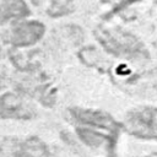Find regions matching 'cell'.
Instances as JSON below:
<instances>
[{
    "label": "cell",
    "instance_id": "3957f363",
    "mask_svg": "<svg viewBox=\"0 0 157 157\" xmlns=\"http://www.w3.org/2000/svg\"><path fill=\"white\" fill-rule=\"evenodd\" d=\"M48 153L47 145L37 136L6 137L0 144V157H45Z\"/></svg>",
    "mask_w": 157,
    "mask_h": 157
},
{
    "label": "cell",
    "instance_id": "2e32d148",
    "mask_svg": "<svg viewBox=\"0 0 157 157\" xmlns=\"http://www.w3.org/2000/svg\"><path fill=\"white\" fill-rule=\"evenodd\" d=\"M32 1H36V0H32Z\"/></svg>",
    "mask_w": 157,
    "mask_h": 157
},
{
    "label": "cell",
    "instance_id": "6da1fadb",
    "mask_svg": "<svg viewBox=\"0 0 157 157\" xmlns=\"http://www.w3.org/2000/svg\"><path fill=\"white\" fill-rule=\"evenodd\" d=\"M94 37L104 50L120 59H148L150 52L145 43L134 33L120 27L97 26Z\"/></svg>",
    "mask_w": 157,
    "mask_h": 157
},
{
    "label": "cell",
    "instance_id": "30bf717a",
    "mask_svg": "<svg viewBox=\"0 0 157 157\" xmlns=\"http://www.w3.org/2000/svg\"><path fill=\"white\" fill-rule=\"evenodd\" d=\"M80 59L88 66H98L99 63L102 61L99 58L98 52L94 49V47H85L78 52Z\"/></svg>",
    "mask_w": 157,
    "mask_h": 157
},
{
    "label": "cell",
    "instance_id": "4fadbf2b",
    "mask_svg": "<svg viewBox=\"0 0 157 157\" xmlns=\"http://www.w3.org/2000/svg\"><path fill=\"white\" fill-rule=\"evenodd\" d=\"M152 1H153V2H155V4L157 5V0H152Z\"/></svg>",
    "mask_w": 157,
    "mask_h": 157
},
{
    "label": "cell",
    "instance_id": "9a60e30c",
    "mask_svg": "<svg viewBox=\"0 0 157 157\" xmlns=\"http://www.w3.org/2000/svg\"><path fill=\"white\" fill-rule=\"evenodd\" d=\"M156 92H157V86H156Z\"/></svg>",
    "mask_w": 157,
    "mask_h": 157
},
{
    "label": "cell",
    "instance_id": "277c9868",
    "mask_svg": "<svg viewBox=\"0 0 157 157\" xmlns=\"http://www.w3.org/2000/svg\"><path fill=\"white\" fill-rule=\"evenodd\" d=\"M71 117L82 125H86L91 129L104 131L107 134L118 136L119 131L123 129V124L118 123L110 114L97 110V109H86V108H72L70 109Z\"/></svg>",
    "mask_w": 157,
    "mask_h": 157
},
{
    "label": "cell",
    "instance_id": "52a82bcc",
    "mask_svg": "<svg viewBox=\"0 0 157 157\" xmlns=\"http://www.w3.org/2000/svg\"><path fill=\"white\" fill-rule=\"evenodd\" d=\"M76 132L78 135V137L88 146L91 147H98L102 145H105L110 151L114 150L115 147V142H117V137L114 135L96 130V129H91L87 126H78L76 129Z\"/></svg>",
    "mask_w": 157,
    "mask_h": 157
},
{
    "label": "cell",
    "instance_id": "5b68a950",
    "mask_svg": "<svg viewBox=\"0 0 157 157\" xmlns=\"http://www.w3.org/2000/svg\"><path fill=\"white\" fill-rule=\"evenodd\" d=\"M45 33V26L39 21H23L13 25L4 36L6 43L15 48L31 47L39 42Z\"/></svg>",
    "mask_w": 157,
    "mask_h": 157
},
{
    "label": "cell",
    "instance_id": "8992f818",
    "mask_svg": "<svg viewBox=\"0 0 157 157\" xmlns=\"http://www.w3.org/2000/svg\"><path fill=\"white\" fill-rule=\"evenodd\" d=\"M36 115L32 103L27 101L25 94L7 92L0 96V117L5 119H31Z\"/></svg>",
    "mask_w": 157,
    "mask_h": 157
},
{
    "label": "cell",
    "instance_id": "7c38bea8",
    "mask_svg": "<svg viewBox=\"0 0 157 157\" xmlns=\"http://www.w3.org/2000/svg\"><path fill=\"white\" fill-rule=\"evenodd\" d=\"M103 2H113V1H118V0H102Z\"/></svg>",
    "mask_w": 157,
    "mask_h": 157
},
{
    "label": "cell",
    "instance_id": "5bb4252c",
    "mask_svg": "<svg viewBox=\"0 0 157 157\" xmlns=\"http://www.w3.org/2000/svg\"><path fill=\"white\" fill-rule=\"evenodd\" d=\"M144 157H153V156H144Z\"/></svg>",
    "mask_w": 157,
    "mask_h": 157
},
{
    "label": "cell",
    "instance_id": "7a4b0ae2",
    "mask_svg": "<svg viewBox=\"0 0 157 157\" xmlns=\"http://www.w3.org/2000/svg\"><path fill=\"white\" fill-rule=\"evenodd\" d=\"M123 129L136 139L157 141V107L140 105L130 109L125 114Z\"/></svg>",
    "mask_w": 157,
    "mask_h": 157
},
{
    "label": "cell",
    "instance_id": "8fae6325",
    "mask_svg": "<svg viewBox=\"0 0 157 157\" xmlns=\"http://www.w3.org/2000/svg\"><path fill=\"white\" fill-rule=\"evenodd\" d=\"M6 54L0 47V88H4L9 82V69L6 63Z\"/></svg>",
    "mask_w": 157,
    "mask_h": 157
},
{
    "label": "cell",
    "instance_id": "9c48e42d",
    "mask_svg": "<svg viewBox=\"0 0 157 157\" xmlns=\"http://www.w3.org/2000/svg\"><path fill=\"white\" fill-rule=\"evenodd\" d=\"M74 11V1L72 0H52L47 13L53 17H61L71 13Z\"/></svg>",
    "mask_w": 157,
    "mask_h": 157
},
{
    "label": "cell",
    "instance_id": "ba28073f",
    "mask_svg": "<svg viewBox=\"0 0 157 157\" xmlns=\"http://www.w3.org/2000/svg\"><path fill=\"white\" fill-rule=\"evenodd\" d=\"M31 15L25 0H2L0 2V25L10 20H20Z\"/></svg>",
    "mask_w": 157,
    "mask_h": 157
}]
</instances>
